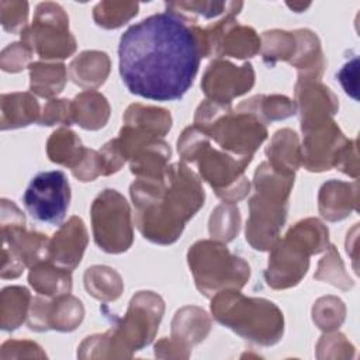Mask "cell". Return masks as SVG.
Wrapping results in <instances>:
<instances>
[{
  "mask_svg": "<svg viewBox=\"0 0 360 360\" xmlns=\"http://www.w3.org/2000/svg\"><path fill=\"white\" fill-rule=\"evenodd\" d=\"M197 155H200L198 166L201 176L217 190V194L219 197L225 194L226 187H231L232 181H238L245 166L252 160V158L233 159L226 153L211 149L207 141L201 145L195 156Z\"/></svg>",
  "mask_w": 360,
  "mask_h": 360,
  "instance_id": "cell-12",
  "label": "cell"
},
{
  "mask_svg": "<svg viewBox=\"0 0 360 360\" xmlns=\"http://www.w3.org/2000/svg\"><path fill=\"white\" fill-rule=\"evenodd\" d=\"M211 309L218 322L256 343L273 345L283 333V314L267 300L222 291L212 301Z\"/></svg>",
  "mask_w": 360,
  "mask_h": 360,
  "instance_id": "cell-4",
  "label": "cell"
},
{
  "mask_svg": "<svg viewBox=\"0 0 360 360\" xmlns=\"http://www.w3.org/2000/svg\"><path fill=\"white\" fill-rule=\"evenodd\" d=\"M22 41L44 59L66 58L76 49V41L68 31V17L55 3H41L32 25L22 30Z\"/></svg>",
  "mask_w": 360,
  "mask_h": 360,
  "instance_id": "cell-8",
  "label": "cell"
},
{
  "mask_svg": "<svg viewBox=\"0 0 360 360\" xmlns=\"http://www.w3.org/2000/svg\"><path fill=\"white\" fill-rule=\"evenodd\" d=\"M1 298L11 304V305H7L6 302H1L3 329L6 330L15 329L24 321L30 294L22 287H7L3 290Z\"/></svg>",
  "mask_w": 360,
  "mask_h": 360,
  "instance_id": "cell-20",
  "label": "cell"
},
{
  "mask_svg": "<svg viewBox=\"0 0 360 360\" xmlns=\"http://www.w3.org/2000/svg\"><path fill=\"white\" fill-rule=\"evenodd\" d=\"M22 202L34 219L51 225L60 224L70 202L66 174L60 170L38 173L27 186Z\"/></svg>",
  "mask_w": 360,
  "mask_h": 360,
  "instance_id": "cell-10",
  "label": "cell"
},
{
  "mask_svg": "<svg viewBox=\"0 0 360 360\" xmlns=\"http://www.w3.org/2000/svg\"><path fill=\"white\" fill-rule=\"evenodd\" d=\"M94 239L108 253L127 250L132 243L131 212L125 198L115 190H104L91 207Z\"/></svg>",
  "mask_w": 360,
  "mask_h": 360,
  "instance_id": "cell-9",
  "label": "cell"
},
{
  "mask_svg": "<svg viewBox=\"0 0 360 360\" xmlns=\"http://www.w3.org/2000/svg\"><path fill=\"white\" fill-rule=\"evenodd\" d=\"M136 208V225L155 243L174 242L188 221L204 204L198 179L183 163L167 166L156 176L139 177L131 186Z\"/></svg>",
  "mask_w": 360,
  "mask_h": 360,
  "instance_id": "cell-2",
  "label": "cell"
},
{
  "mask_svg": "<svg viewBox=\"0 0 360 360\" xmlns=\"http://www.w3.org/2000/svg\"><path fill=\"white\" fill-rule=\"evenodd\" d=\"M31 73V90L42 97H51L58 94L65 83V77L51 79L60 75H65L63 65H42L32 63L30 65Z\"/></svg>",
  "mask_w": 360,
  "mask_h": 360,
  "instance_id": "cell-18",
  "label": "cell"
},
{
  "mask_svg": "<svg viewBox=\"0 0 360 360\" xmlns=\"http://www.w3.org/2000/svg\"><path fill=\"white\" fill-rule=\"evenodd\" d=\"M72 108L73 121L86 129H97L103 127L108 118L107 100L97 93H82L75 98Z\"/></svg>",
  "mask_w": 360,
  "mask_h": 360,
  "instance_id": "cell-15",
  "label": "cell"
},
{
  "mask_svg": "<svg viewBox=\"0 0 360 360\" xmlns=\"http://www.w3.org/2000/svg\"><path fill=\"white\" fill-rule=\"evenodd\" d=\"M38 115V103L28 93L1 96V129L31 124Z\"/></svg>",
  "mask_w": 360,
  "mask_h": 360,
  "instance_id": "cell-14",
  "label": "cell"
},
{
  "mask_svg": "<svg viewBox=\"0 0 360 360\" xmlns=\"http://www.w3.org/2000/svg\"><path fill=\"white\" fill-rule=\"evenodd\" d=\"M86 243L87 232L83 221L73 217L53 235V239L49 242L48 256L53 263L63 266L66 270H72L80 263Z\"/></svg>",
  "mask_w": 360,
  "mask_h": 360,
  "instance_id": "cell-13",
  "label": "cell"
},
{
  "mask_svg": "<svg viewBox=\"0 0 360 360\" xmlns=\"http://www.w3.org/2000/svg\"><path fill=\"white\" fill-rule=\"evenodd\" d=\"M242 3H217V1H176V3H166L167 8L174 11H183L190 14H197L204 18H212L221 15L224 11H231L238 7H242ZM181 13V14H183Z\"/></svg>",
  "mask_w": 360,
  "mask_h": 360,
  "instance_id": "cell-22",
  "label": "cell"
},
{
  "mask_svg": "<svg viewBox=\"0 0 360 360\" xmlns=\"http://www.w3.org/2000/svg\"><path fill=\"white\" fill-rule=\"evenodd\" d=\"M294 183V173H284L270 163H262L255 173L256 194L250 200V218L246 224V240L255 249L271 246L287 214V198Z\"/></svg>",
  "mask_w": 360,
  "mask_h": 360,
  "instance_id": "cell-3",
  "label": "cell"
},
{
  "mask_svg": "<svg viewBox=\"0 0 360 360\" xmlns=\"http://www.w3.org/2000/svg\"><path fill=\"white\" fill-rule=\"evenodd\" d=\"M138 7V3L103 1L94 7L93 17L96 22L104 28H117L131 17L136 15Z\"/></svg>",
  "mask_w": 360,
  "mask_h": 360,
  "instance_id": "cell-21",
  "label": "cell"
},
{
  "mask_svg": "<svg viewBox=\"0 0 360 360\" xmlns=\"http://www.w3.org/2000/svg\"><path fill=\"white\" fill-rule=\"evenodd\" d=\"M30 284L39 292V294H45V295H55V294H65L69 292L68 288H65L63 285L58 284H66L72 287L70 283V274L60 270V269H53L51 266H37L32 267L31 273H30Z\"/></svg>",
  "mask_w": 360,
  "mask_h": 360,
  "instance_id": "cell-19",
  "label": "cell"
},
{
  "mask_svg": "<svg viewBox=\"0 0 360 360\" xmlns=\"http://www.w3.org/2000/svg\"><path fill=\"white\" fill-rule=\"evenodd\" d=\"M86 149L75 132L68 129H58L48 141V155L52 162L76 167L83 159Z\"/></svg>",
  "mask_w": 360,
  "mask_h": 360,
  "instance_id": "cell-16",
  "label": "cell"
},
{
  "mask_svg": "<svg viewBox=\"0 0 360 360\" xmlns=\"http://www.w3.org/2000/svg\"><path fill=\"white\" fill-rule=\"evenodd\" d=\"M253 70L249 63L242 68L217 60L208 66L201 83L205 94L218 104H229L236 96L248 91L253 84Z\"/></svg>",
  "mask_w": 360,
  "mask_h": 360,
  "instance_id": "cell-11",
  "label": "cell"
},
{
  "mask_svg": "<svg viewBox=\"0 0 360 360\" xmlns=\"http://www.w3.org/2000/svg\"><path fill=\"white\" fill-rule=\"evenodd\" d=\"M195 124L224 149L240 158H252V153L267 136L263 122L253 112L238 108L236 112L231 114L224 104L214 101L200 105Z\"/></svg>",
  "mask_w": 360,
  "mask_h": 360,
  "instance_id": "cell-5",
  "label": "cell"
},
{
  "mask_svg": "<svg viewBox=\"0 0 360 360\" xmlns=\"http://www.w3.org/2000/svg\"><path fill=\"white\" fill-rule=\"evenodd\" d=\"M287 238L295 248L287 239L281 240L274 248L264 274L267 284L274 288H285L301 280L308 269V255L325 249L328 229L316 219H307L291 228Z\"/></svg>",
  "mask_w": 360,
  "mask_h": 360,
  "instance_id": "cell-6",
  "label": "cell"
},
{
  "mask_svg": "<svg viewBox=\"0 0 360 360\" xmlns=\"http://www.w3.org/2000/svg\"><path fill=\"white\" fill-rule=\"evenodd\" d=\"M127 124H135V128L148 131L150 135L163 136L170 129V114L166 110L142 107L139 104L131 105L125 114Z\"/></svg>",
  "mask_w": 360,
  "mask_h": 360,
  "instance_id": "cell-17",
  "label": "cell"
},
{
  "mask_svg": "<svg viewBox=\"0 0 360 360\" xmlns=\"http://www.w3.org/2000/svg\"><path fill=\"white\" fill-rule=\"evenodd\" d=\"M202 56L201 28L170 8L131 25L118 45L122 83L129 93L155 101L180 100Z\"/></svg>",
  "mask_w": 360,
  "mask_h": 360,
  "instance_id": "cell-1",
  "label": "cell"
},
{
  "mask_svg": "<svg viewBox=\"0 0 360 360\" xmlns=\"http://www.w3.org/2000/svg\"><path fill=\"white\" fill-rule=\"evenodd\" d=\"M0 4L8 10L6 11L1 8V22L4 30L17 32V30L22 28L27 21L28 4L25 1H1Z\"/></svg>",
  "mask_w": 360,
  "mask_h": 360,
  "instance_id": "cell-23",
  "label": "cell"
},
{
  "mask_svg": "<svg viewBox=\"0 0 360 360\" xmlns=\"http://www.w3.org/2000/svg\"><path fill=\"white\" fill-rule=\"evenodd\" d=\"M188 264L201 294L211 297L219 288H240L249 278V266L232 256L226 246L201 240L188 250Z\"/></svg>",
  "mask_w": 360,
  "mask_h": 360,
  "instance_id": "cell-7",
  "label": "cell"
},
{
  "mask_svg": "<svg viewBox=\"0 0 360 360\" xmlns=\"http://www.w3.org/2000/svg\"><path fill=\"white\" fill-rule=\"evenodd\" d=\"M267 103H259V97H253V101L257 108H262V115L269 120L287 118L294 112V105L287 97L273 96L266 98Z\"/></svg>",
  "mask_w": 360,
  "mask_h": 360,
  "instance_id": "cell-24",
  "label": "cell"
}]
</instances>
